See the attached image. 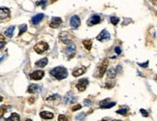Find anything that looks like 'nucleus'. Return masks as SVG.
<instances>
[{
  "mask_svg": "<svg viewBox=\"0 0 157 121\" xmlns=\"http://www.w3.org/2000/svg\"><path fill=\"white\" fill-rule=\"evenodd\" d=\"M4 47V37L1 36V48H3Z\"/></svg>",
  "mask_w": 157,
  "mask_h": 121,
  "instance_id": "obj_36",
  "label": "nucleus"
},
{
  "mask_svg": "<svg viewBox=\"0 0 157 121\" xmlns=\"http://www.w3.org/2000/svg\"><path fill=\"white\" fill-rule=\"evenodd\" d=\"M85 115H86V114H85V113H79V114H77L75 118H76L77 120H84V119H85Z\"/></svg>",
  "mask_w": 157,
  "mask_h": 121,
  "instance_id": "obj_26",
  "label": "nucleus"
},
{
  "mask_svg": "<svg viewBox=\"0 0 157 121\" xmlns=\"http://www.w3.org/2000/svg\"><path fill=\"white\" fill-rule=\"evenodd\" d=\"M127 111H128V109L125 108V109H119V110H117V113H118V114H121V115H125V114L127 113Z\"/></svg>",
  "mask_w": 157,
  "mask_h": 121,
  "instance_id": "obj_28",
  "label": "nucleus"
},
{
  "mask_svg": "<svg viewBox=\"0 0 157 121\" xmlns=\"http://www.w3.org/2000/svg\"><path fill=\"white\" fill-rule=\"evenodd\" d=\"M87 85H88V80L87 79H81L78 81L76 87L79 91H85Z\"/></svg>",
  "mask_w": 157,
  "mask_h": 121,
  "instance_id": "obj_5",
  "label": "nucleus"
},
{
  "mask_svg": "<svg viewBox=\"0 0 157 121\" xmlns=\"http://www.w3.org/2000/svg\"><path fill=\"white\" fill-rule=\"evenodd\" d=\"M115 53H117V54H120L121 53V48H119V47H117V48H115Z\"/></svg>",
  "mask_w": 157,
  "mask_h": 121,
  "instance_id": "obj_35",
  "label": "nucleus"
},
{
  "mask_svg": "<svg viewBox=\"0 0 157 121\" xmlns=\"http://www.w3.org/2000/svg\"><path fill=\"white\" fill-rule=\"evenodd\" d=\"M85 71H86V69H85V67H84V68H78L73 71V76H74V77H79V76H81L82 74H85Z\"/></svg>",
  "mask_w": 157,
  "mask_h": 121,
  "instance_id": "obj_16",
  "label": "nucleus"
},
{
  "mask_svg": "<svg viewBox=\"0 0 157 121\" xmlns=\"http://www.w3.org/2000/svg\"><path fill=\"white\" fill-rule=\"evenodd\" d=\"M48 64V58H42L39 61L36 62V66L37 67H40V68H43L46 65Z\"/></svg>",
  "mask_w": 157,
  "mask_h": 121,
  "instance_id": "obj_20",
  "label": "nucleus"
},
{
  "mask_svg": "<svg viewBox=\"0 0 157 121\" xmlns=\"http://www.w3.org/2000/svg\"><path fill=\"white\" fill-rule=\"evenodd\" d=\"M44 75H45L44 71L39 70V71H35V72H33L32 74L30 75V77H31L32 80H34V81H39V80H42V79H43Z\"/></svg>",
  "mask_w": 157,
  "mask_h": 121,
  "instance_id": "obj_8",
  "label": "nucleus"
},
{
  "mask_svg": "<svg viewBox=\"0 0 157 121\" xmlns=\"http://www.w3.org/2000/svg\"><path fill=\"white\" fill-rule=\"evenodd\" d=\"M141 113H142V115H143V116H145V117H147V116H148V113H147L146 110H145V109H141Z\"/></svg>",
  "mask_w": 157,
  "mask_h": 121,
  "instance_id": "obj_30",
  "label": "nucleus"
},
{
  "mask_svg": "<svg viewBox=\"0 0 157 121\" xmlns=\"http://www.w3.org/2000/svg\"><path fill=\"white\" fill-rule=\"evenodd\" d=\"M14 30H15V26H11V27H9L7 30H5V35H6V36H8V37H13Z\"/></svg>",
  "mask_w": 157,
  "mask_h": 121,
  "instance_id": "obj_23",
  "label": "nucleus"
},
{
  "mask_svg": "<svg viewBox=\"0 0 157 121\" xmlns=\"http://www.w3.org/2000/svg\"><path fill=\"white\" fill-rule=\"evenodd\" d=\"M59 98H60V96L58 95V94H54V95H52V96H49L47 99L48 101H54V100H59Z\"/></svg>",
  "mask_w": 157,
  "mask_h": 121,
  "instance_id": "obj_24",
  "label": "nucleus"
},
{
  "mask_svg": "<svg viewBox=\"0 0 157 121\" xmlns=\"http://www.w3.org/2000/svg\"><path fill=\"white\" fill-rule=\"evenodd\" d=\"M40 116L44 119H52L53 117V114L52 113H48V111H41Z\"/></svg>",
  "mask_w": 157,
  "mask_h": 121,
  "instance_id": "obj_19",
  "label": "nucleus"
},
{
  "mask_svg": "<svg viewBox=\"0 0 157 121\" xmlns=\"http://www.w3.org/2000/svg\"><path fill=\"white\" fill-rule=\"evenodd\" d=\"M43 18H44V14H38V15L34 16L32 19H31V23L34 24V25H35V24H38L41 20H43Z\"/></svg>",
  "mask_w": 157,
  "mask_h": 121,
  "instance_id": "obj_15",
  "label": "nucleus"
},
{
  "mask_svg": "<svg viewBox=\"0 0 157 121\" xmlns=\"http://www.w3.org/2000/svg\"><path fill=\"white\" fill-rule=\"evenodd\" d=\"M115 75H117V70L115 69H110L108 73H107V76L109 79H113V77H115Z\"/></svg>",
  "mask_w": 157,
  "mask_h": 121,
  "instance_id": "obj_21",
  "label": "nucleus"
},
{
  "mask_svg": "<svg viewBox=\"0 0 157 121\" xmlns=\"http://www.w3.org/2000/svg\"><path fill=\"white\" fill-rule=\"evenodd\" d=\"M109 102V99H105L100 103V108L101 109H111L115 106V103H108Z\"/></svg>",
  "mask_w": 157,
  "mask_h": 121,
  "instance_id": "obj_12",
  "label": "nucleus"
},
{
  "mask_svg": "<svg viewBox=\"0 0 157 121\" xmlns=\"http://www.w3.org/2000/svg\"><path fill=\"white\" fill-rule=\"evenodd\" d=\"M61 22H62V20H61L60 18L54 16V18H52L51 22H49V26H51L52 28H57V27L61 24Z\"/></svg>",
  "mask_w": 157,
  "mask_h": 121,
  "instance_id": "obj_10",
  "label": "nucleus"
},
{
  "mask_svg": "<svg viewBox=\"0 0 157 121\" xmlns=\"http://www.w3.org/2000/svg\"><path fill=\"white\" fill-rule=\"evenodd\" d=\"M47 1H48V0H41V1H38V2H36V6H39V5H45Z\"/></svg>",
  "mask_w": 157,
  "mask_h": 121,
  "instance_id": "obj_32",
  "label": "nucleus"
},
{
  "mask_svg": "<svg viewBox=\"0 0 157 121\" xmlns=\"http://www.w3.org/2000/svg\"><path fill=\"white\" fill-rule=\"evenodd\" d=\"M100 16L98 15H94V16H90L87 20V25H95V24L100 22Z\"/></svg>",
  "mask_w": 157,
  "mask_h": 121,
  "instance_id": "obj_11",
  "label": "nucleus"
},
{
  "mask_svg": "<svg viewBox=\"0 0 157 121\" xmlns=\"http://www.w3.org/2000/svg\"><path fill=\"white\" fill-rule=\"evenodd\" d=\"M113 121H120V120H113Z\"/></svg>",
  "mask_w": 157,
  "mask_h": 121,
  "instance_id": "obj_42",
  "label": "nucleus"
},
{
  "mask_svg": "<svg viewBox=\"0 0 157 121\" xmlns=\"http://www.w3.org/2000/svg\"><path fill=\"white\" fill-rule=\"evenodd\" d=\"M27 92L28 93H37L39 92V86L37 84H30L27 88Z\"/></svg>",
  "mask_w": 157,
  "mask_h": 121,
  "instance_id": "obj_17",
  "label": "nucleus"
},
{
  "mask_svg": "<svg viewBox=\"0 0 157 121\" xmlns=\"http://www.w3.org/2000/svg\"><path fill=\"white\" fill-rule=\"evenodd\" d=\"M111 22H112L113 25H117V24L119 22V19L117 18V16H112V18H111Z\"/></svg>",
  "mask_w": 157,
  "mask_h": 121,
  "instance_id": "obj_27",
  "label": "nucleus"
},
{
  "mask_svg": "<svg viewBox=\"0 0 157 121\" xmlns=\"http://www.w3.org/2000/svg\"><path fill=\"white\" fill-rule=\"evenodd\" d=\"M151 1H152V2H156L157 0H151Z\"/></svg>",
  "mask_w": 157,
  "mask_h": 121,
  "instance_id": "obj_38",
  "label": "nucleus"
},
{
  "mask_svg": "<svg viewBox=\"0 0 157 121\" xmlns=\"http://www.w3.org/2000/svg\"><path fill=\"white\" fill-rule=\"evenodd\" d=\"M70 25L72 26V28L76 29L78 28L80 25H81V20L78 16H73L71 19H70Z\"/></svg>",
  "mask_w": 157,
  "mask_h": 121,
  "instance_id": "obj_6",
  "label": "nucleus"
},
{
  "mask_svg": "<svg viewBox=\"0 0 157 121\" xmlns=\"http://www.w3.org/2000/svg\"><path fill=\"white\" fill-rule=\"evenodd\" d=\"M33 102H34V98H33V97H31V98L29 99V103H33Z\"/></svg>",
  "mask_w": 157,
  "mask_h": 121,
  "instance_id": "obj_37",
  "label": "nucleus"
},
{
  "mask_svg": "<svg viewBox=\"0 0 157 121\" xmlns=\"http://www.w3.org/2000/svg\"><path fill=\"white\" fill-rule=\"evenodd\" d=\"M26 30H27V26H26V24H22V25H20V36L21 35V34H23Z\"/></svg>",
  "mask_w": 157,
  "mask_h": 121,
  "instance_id": "obj_25",
  "label": "nucleus"
},
{
  "mask_svg": "<svg viewBox=\"0 0 157 121\" xmlns=\"http://www.w3.org/2000/svg\"><path fill=\"white\" fill-rule=\"evenodd\" d=\"M101 121H107V120H105V119H103V120H101Z\"/></svg>",
  "mask_w": 157,
  "mask_h": 121,
  "instance_id": "obj_41",
  "label": "nucleus"
},
{
  "mask_svg": "<svg viewBox=\"0 0 157 121\" xmlns=\"http://www.w3.org/2000/svg\"><path fill=\"white\" fill-rule=\"evenodd\" d=\"M59 39H60V41L63 43V44H71L72 36L70 35V33L69 32L63 31V32L60 33V35H59Z\"/></svg>",
  "mask_w": 157,
  "mask_h": 121,
  "instance_id": "obj_3",
  "label": "nucleus"
},
{
  "mask_svg": "<svg viewBox=\"0 0 157 121\" xmlns=\"http://www.w3.org/2000/svg\"><path fill=\"white\" fill-rule=\"evenodd\" d=\"M107 66H108V60H105L102 64H101L100 68H99V77H103L104 74L106 73V70H107Z\"/></svg>",
  "mask_w": 157,
  "mask_h": 121,
  "instance_id": "obj_13",
  "label": "nucleus"
},
{
  "mask_svg": "<svg viewBox=\"0 0 157 121\" xmlns=\"http://www.w3.org/2000/svg\"><path fill=\"white\" fill-rule=\"evenodd\" d=\"M82 44L85 46V48L87 49V50H90L91 49V47H92V42L90 40H84L82 41Z\"/></svg>",
  "mask_w": 157,
  "mask_h": 121,
  "instance_id": "obj_22",
  "label": "nucleus"
},
{
  "mask_svg": "<svg viewBox=\"0 0 157 121\" xmlns=\"http://www.w3.org/2000/svg\"><path fill=\"white\" fill-rule=\"evenodd\" d=\"M52 77H54L57 80H63L65 77H67L68 76V71L65 67H62V66H59V67H55L52 70L49 71Z\"/></svg>",
  "mask_w": 157,
  "mask_h": 121,
  "instance_id": "obj_1",
  "label": "nucleus"
},
{
  "mask_svg": "<svg viewBox=\"0 0 157 121\" xmlns=\"http://www.w3.org/2000/svg\"><path fill=\"white\" fill-rule=\"evenodd\" d=\"M0 15H1V20H3L4 19H7L10 16V10L8 8H4L2 7L1 10H0Z\"/></svg>",
  "mask_w": 157,
  "mask_h": 121,
  "instance_id": "obj_14",
  "label": "nucleus"
},
{
  "mask_svg": "<svg viewBox=\"0 0 157 121\" xmlns=\"http://www.w3.org/2000/svg\"><path fill=\"white\" fill-rule=\"evenodd\" d=\"M84 104H85V106H87V107H88V106L91 105V102L89 101V100H85V101H84Z\"/></svg>",
  "mask_w": 157,
  "mask_h": 121,
  "instance_id": "obj_34",
  "label": "nucleus"
},
{
  "mask_svg": "<svg viewBox=\"0 0 157 121\" xmlns=\"http://www.w3.org/2000/svg\"><path fill=\"white\" fill-rule=\"evenodd\" d=\"M25 121H31V120H30V119H26Z\"/></svg>",
  "mask_w": 157,
  "mask_h": 121,
  "instance_id": "obj_39",
  "label": "nucleus"
},
{
  "mask_svg": "<svg viewBox=\"0 0 157 121\" xmlns=\"http://www.w3.org/2000/svg\"><path fill=\"white\" fill-rule=\"evenodd\" d=\"M155 80H156V81H157V76H156V77H155Z\"/></svg>",
  "mask_w": 157,
  "mask_h": 121,
  "instance_id": "obj_40",
  "label": "nucleus"
},
{
  "mask_svg": "<svg viewBox=\"0 0 157 121\" xmlns=\"http://www.w3.org/2000/svg\"><path fill=\"white\" fill-rule=\"evenodd\" d=\"M147 65H148V61H146V62H145V63H140V64H139V66H141V67H143V68H146V67H147Z\"/></svg>",
  "mask_w": 157,
  "mask_h": 121,
  "instance_id": "obj_33",
  "label": "nucleus"
},
{
  "mask_svg": "<svg viewBox=\"0 0 157 121\" xmlns=\"http://www.w3.org/2000/svg\"><path fill=\"white\" fill-rule=\"evenodd\" d=\"M75 51H76V45L71 43L67 46V48H66V54L68 55L70 58H72L75 54Z\"/></svg>",
  "mask_w": 157,
  "mask_h": 121,
  "instance_id": "obj_7",
  "label": "nucleus"
},
{
  "mask_svg": "<svg viewBox=\"0 0 157 121\" xmlns=\"http://www.w3.org/2000/svg\"><path fill=\"white\" fill-rule=\"evenodd\" d=\"M110 39V33L104 29V30H102L100 32V34L97 36V40L100 41V42H103V41H106V40H109Z\"/></svg>",
  "mask_w": 157,
  "mask_h": 121,
  "instance_id": "obj_9",
  "label": "nucleus"
},
{
  "mask_svg": "<svg viewBox=\"0 0 157 121\" xmlns=\"http://www.w3.org/2000/svg\"><path fill=\"white\" fill-rule=\"evenodd\" d=\"M81 109V106L78 104V105H76V106H74V107H73L72 110H74V111H75V110H78V109Z\"/></svg>",
  "mask_w": 157,
  "mask_h": 121,
  "instance_id": "obj_31",
  "label": "nucleus"
},
{
  "mask_svg": "<svg viewBox=\"0 0 157 121\" xmlns=\"http://www.w3.org/2000/svg\"><path fill=\"white\" fill-rule=\"evenodd\" d=\"M20 117L18 113H12L8 118H6L5 121H20Z\"/></svg>",
  "mask_w": 157,
  "mask_h": 121,
  "instance_id": "obj_18",
  "label": "nucleus"
},
{
  "mask_svg": "<svg viewBox=\"0 0 157 121\" xmlns=\"http://www.w3.org/2000/svg\"><path fill=\"white\" fill-rule=\"evenodd\" d=\"M76 101H77V98L74 96L72 91H69V92L65 95L64 98H63V102H64L65 104H74Z\"/></svg>",
  "mask_w": 157,
  "mask_h": 121,
  "instance_id": "obj_4",
  "label": "nucleus"
},
{
  "mask_svg": "<svg viewBox=\"0 0 157 121\" xmlns=\"http://www.w3.org/2000/svg\"><path fill=\"white\" fill-rule=\"evenodd\" d=\"M58 121H69L68 117L63 115V114H60L59 116H58Z\"/></svg>",
  "mask_w": 157,
  "mask_h": 121,
  "instance_id": "obj_29",
  "label": "nucleus"
},
{
  "mask_svg": "<svg viewBox=\"0 0 157 121\" xmlns=\"http://www.w3.org/2000/svg\"><path fill=\"white\" fill-rule=\"evenodd\" d=\"M48 49V44L45 43V42H39L38 44H36L34 46V50H35L37 53H39V54L47 51Z\"/></svg>",
  "mask_w": 157,
  "mask_h": 121,
  "instance_id": "obj_2",
  "label": "nucleus"
}]
</instances>
